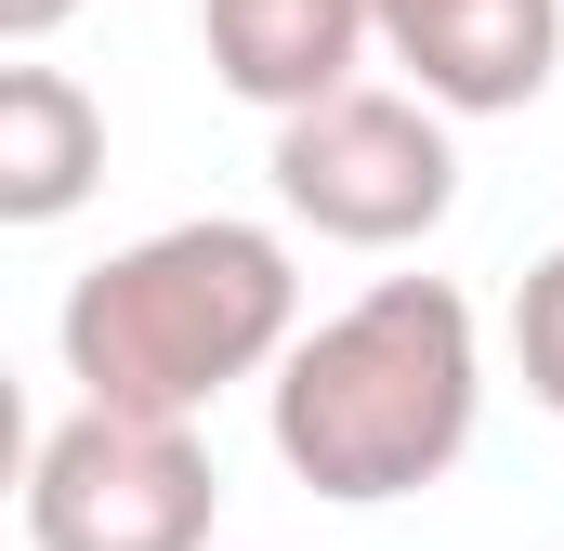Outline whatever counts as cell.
I'll return each instance as SVG.
<instances>
[{"instance_id":"obj_4","label":"cell","mask_w":564,"mask_h":551,"mask_svg":"<svg viewBox=\"0 0 564 551\" xmlns=\"http://www.w3.org/2000/svg\"><path fill=\"white\" fill-rule=\"evenodd\" d=\"M276 197L341 237V250H408L459 210V144H446V106L433 93H328L276 119Z\"/></svg>"},{"instance_id":"obj_6","label":"cell","mask_w":564,"mask_h":551,"mask_svg":"<svg viewBox=\"0 0 564 551\" xmlns=\"http://www.w3.org/2000/svg\"><path fill=\"white\" fill-rule=\"evenodd\" d=\"M197 40H210V79L263 119H302L328 93H355V53L381 40L368 0H197Z\"/></svg>"},{"instance_id":"obj_9","label":"cell","mask_w":564,"mask_h":551,"mask_svg":"<svg viewBox=\"0 0 564 551\" xmlns=\"http://www.w3.org/2000/svg\"><path fill=\"white\" fill-rule=\"evenodd\" d=\"M66 13H79V0H0V40H13V53H40Z\"/></svg>"},{"instance_id":"obj_5","label":"cell","mask_w":564,"mask_h":551,"mask_svg":"<svg viewBox=\"0 0 564 551\" xmlns=\"http://www.w3.org/2000/svg\"><path fill=\"white\" fill-rule=\"evenodd\" d=\"M381 53L446 119H512V106L552 93L564 0H408V13H381Z\"/></svg>"},{"instance_id":"obj_2","label":"cell","mask_w":564,"mask_h":551,"mask_svg":"<svg viewBox=\"0 0 564 551\" xmlns=\"http://www.w3.org/2000/svg\"><path fill=\"white\" fill-rule=\"evenodd\" d=\"M289 328H302V276L263 224H158L132 250L66 289V381L93 408H158V420H197L224 381L276 368Z\"/></svg>"},{"instance_id":"obj_10","label":"cell","mask_w":564,"mask_h":551,"mask_svg":"<svg viewBox=\"0 0 564 551\" xmlns=\"http://www.w3.org/2000/svg\"><path fill=\"white\" fill-rule=\"evenodd\" d=\"M368 13H408V0H368Z\"/></svg>"},{"instance_id":"obj_3","label":"cell","mask_w":564,"mask_h":551,"mask_svg":"<svg viewBox=\"0 0 564 551\" xmlns=\"http://www.w3.org/2000/svg\"><path fill=\"white\" fill-rule=\"evenodd\" d=\"M210 512H224V473L197 420L158 408L79 395L26 460V551H210Z\"/></svg>"},{"instance_id":"obj_7","label":"cell","mask_w":564,"mask_h":551,"mask_svg":"<svg viewBox=\"0 0 564 551\" xmlns=\"http://www.w3.org/2000/svg\"><path fill=\"white\" fill-rule=\"evenodd\" d=\"M106 171V106L66 66H0V224H66Z\"/></svg>"},{"instance_id":"obj_1","label":"cell","mask_w":564,"mask_h":551,"mask_svg":"<svg viewBox=\"0 0 564 551\" xmlns=\"http://www.w3.org/2000/svg\"><path fill=\"white\" fill-rule=\"evenodd\" d=\"M473 408H486V355L446 276H381L368 302H341L276 355V460L341 512L421 499L433 473H459Z\"/></svg>"},{"instance_id":"obj_8","label":"cell","mask_w":564,"mask_h":551,"mask_svg":"<svg viewBox=\"0 0 564 551\" xmlns=\"http://www.w3.org/2000/svg\"><path fill=\"white\" fill-rule=\"evenodd\" d=\"M512 368H525V395L564 420V250H539L525 289H512Z\"/></svg>"}]
</instances>
